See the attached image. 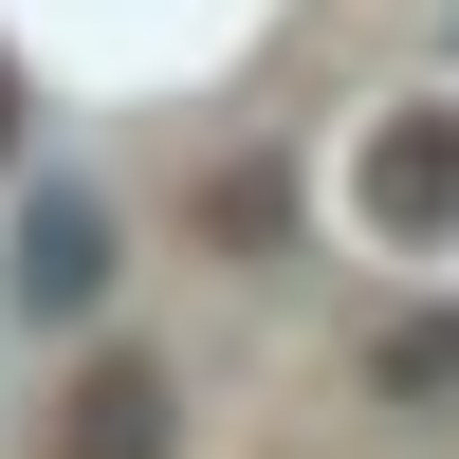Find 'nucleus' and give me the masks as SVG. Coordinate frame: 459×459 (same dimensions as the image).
<instances>
[{
  "instance_id": "f03ea898",
  "label": "nucleus",
  "mask_w": 459,
  "mask_h": 459,
  "mask_svg": "<svg viewBox=\"0 0 459 459\" xmlns=\"http://www.w3.org/2000/svg\"><path fill=\"white\" fill-rule=\"evenodd\" d=\"M0 294H19L37 331H74L110 294V203L92 184H19V257H0Z\"/></svg>"
},
{
  "instance_id": "f257e3e1",
  "label": "nucleus",
  "mask_w": 459,
  "mask_h": 459,
  "mask_svg": "<svg viewBox=\"0 0 459 459\" xmlns=\"http://www.w3.org/2000/svg\"><path fill=\"white\" fill-rule=\"evenodd\" d=\"M350 221L368 239H404V257H441L459 239V110L423 92V110H386V129L350 147Z\"/></svg>"
},
{
  "instance_id": "20e7f679",
  "label": "nucleus",
  "mask_w": 459,
  "mask_h": 459,
  "mask_svg": "<svg viewBox=\"0 0 459 459\" xmlns=\"http://www.w3.org/2000/svg\"><path fill=\"white\" fill-rule=\"evenodd\" d=\"M386 386H459V313H441V331H404V350H386Z\"/></svg>"
},
{
  "instance_id": "7ed1b4c3",
  "label": "nucleus",
  "mask_w": 459,
  "mask_h": 459,
  "mask_svg": "<svg viewBox=\"0 0 459 459\" xmlns=\"http://www.w3.org/2000/svg\"><path fill=\"white\" fill-rule=\"evenodd\" d=\"M166 441V386H147V368H92V386H74V459H147Z\"/></svg>"
}]
</instances>
